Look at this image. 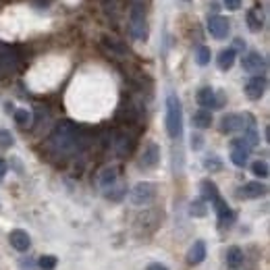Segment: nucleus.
I'll return each instance as SVG.
<instances>
[{"instance_id": "b1692460", "label": "nucleus", "mask_w": 270, "mask_h": 270, "mask_svg": "<svg viewBox=\"0 0 270 270\" xmlns=\"http://www.w3.org/2000/svg\"><path fill=\"white\" fill-rule=\"evenodd\" d=\"M15 121H17V125L27 127V125L31 123V112H29V110H25V108L15 110Z\"/></svg>"}, {"instance_id": "39448f33", "label": "nucleus", "mask_w": 270, "mask_h": 270, "mask_svg": "<svg viewBox=\"0 0 270 270\" xmlns=\"http://www.w3.org/2000/svg\"><path fill=\"white\" fill-rule=\"evenodd\" d=\"M154 197H156V185L154 183H137V185L131 189V202L135 206H146V204H150L154 202Z\"/></svg>"}, {"instance_id": "f03ea898", "label": "nucleus", "mask_w": 270, "mask_h": 270, "mask_svg": "<svg viewBox=\"0 0 270 270\" xmlns=\"http://www.w3.org/2000/svg\"><path fill=\"white\" fill-rule=\"evenodd\" d=\"M167 131L172 139H179L183 135V108L175 94L167 98Z\"/></svg>"}, {"instance_id": "a211bd4d", "label": "nucleus", "mask_w": 270, "mask_h": 270, "mask_svg": "<svg viewBox=\"0 0 270 270\" xmlns=\"http://www.w3.org/2000/svg\"><path fill=\"white\" fill-rule=\"evenodd\" d=\"M199 191H202V197L204 199H210V202H214L216 197H219V187H216V183L210 181V179H204L202 183H199Z\"/></svg>"}, {"instance_id": "c756f323", "label": "nucleus", "mask_w": 270, "mask_h": 270, "mask_svg": "<svg viewBox=\"0 0 270 270\" xmlns=\"http://www.w3.org/2000/svg\"><path fill=\"white\" fill-rule=\"evenodd\" d=\"M202 146H204V137L202 135H191V147H194V150H199Z\"/></svg>"}, {"instance_id": "72a5a7b5", "label": "nucleus", "mask_w": 270, "mask_h": 270, "mask_svg": "<svg viewBox=\"0 0 270 270\" xmlns=\"http://www.w3.org/2000/svg\"><path fill=\"white\" fill-rule=\"evenodd\" d=\"M4 172H6V162H4V160H0V181H2Z\"/></svg>"}, {"instance_id": "c85d7f7f", "label": "nucleus", "mask_w": 270, "mask_h": 270, "mask_svg": "<svg viewBox=\"0 0 270 270\" xmlns=\"http://www.w3.org/2000/svg\"><path fill=\"white\" fill-rule=\"evenodd\" d=\"M38 264H40L42 270H52L56 266V256H42Z\"/></svg>"}, {"instance_id": "9b49d317", "label": "nucleus", "mask_w": 270, "mask_h": 270, "mask_svg": "<svg viewBox=\"0 0 270 270\" xmlns=\"http://www.w3.org/2000/svg\"><path fill=\"white\" fill-rule=\"evenodd\" d=\"M17 71V56L13 54L11 50L2 48L0 50V79L6 75H11Z\"/></svg>"}, {"instance_id": "9d476101", "label": "nucleus", "mask_w": 270, "mask_h": 270, "mask_svg": "<svg viewBox=\"0 0 270 270\" xmlns=\"http://www.w3.org/2000/svg\"><path fill=\"white\" fill-rule=\"evenodd\" d=\"M266 92V77L264 75H254L245 85V94L249 100H260Z\"/></svg>"}, {"instance_id": "f3484780", "label": "nucleus", "mask_w": 270, "mask_h": 270, "mask_svg": "<svg viewBox=\"0 0 270 270\" xmlns=\"http://www.w3.org/2000/svg\"><path fill=\"white\" fill-rule=\"evenodd\" d=\"M235 52L233 48H226V50H222L221 54H219V58H216V65H219V69L221 71H229V69L235 65Z\"/></svg>"}, {"instance_id": "f257e3e1", "label": "nucleus", "mask_w": 270, "mask_h": 270, "mask_svg": "<svg viewBox=\"0 0 270 270\" xmlns=\"http://www.w3.org/2000/svg\"><path fill=\"white\" fill-rule=\"evenodd\" d=\"M50 144L60 154H73L77 150H81V146L85 144V137L81 135V129L75 123L63 121V123H58L54 127V131H52Z\"/></svg>"}, {"instance_id": "4be33fe9", "label": "nucleus", "mask_w": 270, "mask_h": 270, "mask_svg": "<svg viewBox=\"0 0 270 270\" xmlns=\"http://www.w3.org/2000/svg\"><path fill=\"white\" fill-rule=\"evenodd\" d=\"M115 181H117V169H115V167H108V169H104V171L100 172V185H102V187H108V185H112Z\"/></svg>"}, {"instance_id": "dca6fc26", "label": "nucleus", "mask_w": 270, "mask_h": 270, "mask_svg": "<svg viewBox=\"0 0 270 270\" xmlns=\"http://www.w3.org/2000/svg\"><path fill=\"white\" fill-rule=\"evenodd\" d=\"M197 104L204 110L208 108H216V92L212 88H202L197 92Z\"/></svg>"}, {"instance_id": "f8f14e48", "label": "nucleus", "mask_w": 270, "mask_h": 270, "mask_svg": "<svg viewBox=\"0 0 270 270\" xmlns=\"http://www.w3.org/2000/svg\"><path fill=\"white\" fill-rule=\"evenodd\" d=\"M266 191L268 187L264 185V183H260V181H251V183H245L241 189H239V196L241 197H245V199H256V197H262L266 196Z\"/></svg>"}, {"instance_id": "a878e982", "label": "nucleus", "mask_w": 270, "mask_h": 270, "mask_svg": "<svg viewBox=\"0 0 270 270\" xmlns=\"http://www.w3.org/2000/svg\"><path fill=\"white\" fill-rule=\"evenodd\" d=\"M191 216H197V219H204V216H206V204H204V199H196V202L194 204H191Z\"/></svg>"}, {"instance_id": "6ab92c4d", "label": "nucleus", "mask_w": 270, "mask_h": 270, "mask_svg": "<svg viewBox=\"0 0 270 270\" xmlns=\"http://www.w3.org/2000/svg\"><path fill=\"white\" fill-rule=\"evenodd\" d=\"M194 125L197 127V129H208L212 125V112L210 110H197L196 115H194Z\"/></svg>"}, {"instance_id": "6e6552de", "label": "nucleus", "mask_w": 270, "mask_h": 270, "mask_svg": "<svg viewBox=\"0 0 270 270\" xmlns=\"http://www.w3.org/2000/svg\"><path fill=\"white\" fill-rule=\"evenodd\" d=\"M229 29H231V23L221 15H212L210 19H208V31H210V36L216 40H224L229 36Z\"/></svg>"}, {"instance_id": "0eeeda50", "label": "nucleus", "mask_w": 270, "mask_h": 270, "mask_svg": "<svg viewBox=\"0 0 270 270\" xmlns=\"http://www.w3.org/2000/svg\"><path fill=\"white\" fill-rule=\"evenodd\" d=\"M158 162H160V147H158V144H147L144 147L142 156H139V167L150 171V169L158 167Z\"/></svg>"}, {"instance_id": "7ed1b4c3", "label": "nucleus", "mask_w": 270, "mask_h": 270, "mask_svg": "<svg viewBox=\"0 0 270 270\" xmlns=\"http://www.w3.org/2000/svg\"><path fill=\"white\" fill-rule=\"evenodd\" d=\"M129 33L133 40L144 42L147 38V21H146V8L142 2H135L131 6V17H129Z\"/></svg>"}, {"instance_id": "423d86ee", "label": "nucleus", "mask_w": 270, "mask_h": 270, "mask_svg": "<svg viewBox=\"0 0 270 270\" xmlns=\"http://www.w3.org/2000/svg\"><path fill=\"white\" fill-rule=\"evenodd\" d=\"M249 147L247 144L243 142L241 137L237 139H233L231 142V162L235 164V167H245L247 164V158H249Z\"/></svg>"}, {"instance_id": "2eb2a0df", "label": "nucleus", "mask_w": 270, "mask_h": 270, "mask_svg": "<svg viewBox=\"0 0 270 270\" xmlns=\"http://www.w3.org/2000/svg\"><path fill=\"white\" fill-rule=\"evenodd\" d=\"M204 260H206V243L199 239V241H196L194 245H191V249L187 251V262L194 266V264L204 262Z\"/></svg>"}, {"instance_id": "4468645a", "label": "nucleus", "mask_w": 270, "mask_h": 270, "mask_svg": "<svg viewBox=\"0 0 270 270\" xmlns=\"http://www.w3.org/2000/svg\"><path fill=\"white\" fill-rule=\"evenodd\" d=\"M8 241H11V245H13L17 251H27L29 245H31L29 235L25 233V231H21V229L11 231V235H8Z\"/></svg>"}, {"instance_id": "5701e85b", "label": "nucleus", "mask_w": 270, "mask_h": 270, "mask_svg": "<svg viewBox=\"0 0 270 270\" xmlns=\"http://www.w3.org/2000/svg\"><path fill=\"white\" fill-rule=\"evenodd\" d=\"M210 58H212V52L208 46H199L197 52H196V60H197V65L199 67H206L208 63H210Z\"/></svg>"}, {"instance_id": "7c9ffc66", "label": "nucleus", "mask_w": 270, "mask_h": 270, "mask_svg": "<svg viewBox=\"0 0 270 270\" xmlns=\"http://www.w3.org/2000/svg\"><path fill=\"white\" fill-rule=\"evenodd\" d=\"M224 6L229 8V11H237V8L241 6V0H222Z\"/></svg>"}, {"instance_id": "aec40b11", "label": "nucleus", "mask_w": 270, "mask_h": 270, "mask_svg": "<svg viewBox=\"0 0 270 270\" xmlns=\"http://www.w3.org/2000/svg\"><path fill=\"white\" fill-rule=\"evenodd\" d=\"M262 15H260V8H251V11H247V27L251 31H260L262 29Z\"/></svg>"}, {"instance_id": "ddd939ff", "label": "nucleus", "mask_w": 270, "mask_h": 270, "mask_svg": "<svg viewBox=\"0 0 270 270\" xmlns=\"http://www.w3.org/2000/svg\"><path fill=\"white\" fill-rule=\"evenodd\" d=\"M212 204H214V208H216V214H219V224H221V226H224V224H231V222L235 221V214H233V210H231L229 204H226L221 196L216 197Z\"/></svg>"}, {"instance_id": "1a4fd4ad", "label": "nucleus", "mask_w": 270, "mask_h": 270, "mask_svg": "<svg viewBox=\"0 0 270 270\" xmlns=\"http://www.w3.org/2000/svg\"><path fill=\"white\" fill-rule=\"evenodd\" d=\"M241 65H243V69H245L247 73L260 75V73H262L264 69H266V60H264V56L260 54V52H249V54L243 56Z\"/></svg>"}, {"instance_id": "473e14b6", "label": "nucleus", "mask_w": 270, "mask_h": 270, "mask_svg": "<svg viewBox=\"0 0 270 270\" xmlns=\"http://www.w3.org/2000/svg\"><path fill=\"white\" fill-rule=\"evenodd\" d=\"M243 48H245V42H243V40H239V38H237V40H235V48H233V50H235V52H237V50H243Z\"/></svg>"}, {"instance_id": "2f4dec72", "label": "nucleus", "mask_w": 270, "mask_h": 270, "mask_svg": "<svg viewBox=\"0 0 270 270\" xmlns=\"http://www.w3.org/2000/svg\"><path fill=\"white\" fill-rule=\"evenodd\" d=\"M146 270H169V268L164 266V264H158V262H154V264H150V266H147Z\"/></svg>"}, {"instance_id": "20e7f679", "label": "nucleus", "mask_w": 270, "mask_h": 270, "mask_svg": "<svg viewBox=\"0 0 270 270\" xmlns=\"http://www.w3.org/2000/svg\"><path fill=\"white\" fill-rule=\"evenodd\" d=\"M256 125L251 115H224L221 119V133H235V131H245L247 127Z\"/></svg>"}, {"instance_id": "412c9836", "label": "nucleus", "mask_w": 270, "mask_h": 270, "mask_svg": "<svg viewBox=\"0 0 270 270\" xmlns=\"http://www.w3.org/2000/svg\"><path fill=\"white\" fill-rule=\"evenodd\" d=\"M241 262H243V251L239 247H229V251H226V264L231 268H237Z\"/></svg>"}, {"instance_id": "cd10ccee", "label": "nucleus", "mask_w": 270, "mask_h": 270, "mask_svg": "<svg viewBox=\"0 0 270 270\" xmlns=\"http://www.w3.org/2000/svg\"><path fill=\"white\" fill-rule=\"evenodd\" d=\"M15 144V137L11 131H6V129H0V147H11Z\"/></svg>"}, {"instance_id": "393cba45", "label": "nucleus", "mask_w": 270, "mask_h": 270, "mask_svg": "<svg viewBox=\"0 0 270 270\" xmlns=\"http://www.w3.org/2000/svg\"><path fill=\"white\" fill-rule=\"evenodd\" d=\"M251 172L260 179H266L268 177V164L264 160H256L254 164H251Z\"/></svg>"}, {"instance_id": "bb28decb", "label": "nucleus", "mask_w": 270, "mask_h": 270, "mask_svg": "<svg viewBox=\"0 0 270 270\" xmlns=\"http://www.w3.org/2000/svg\"><path fill=\"white\" fill-rule=\"evenodd\" d=\"M204 167H206V171L214 172V171H221L222 169V162L216 158V156H208V158L204 160Z\"/></svg>"}]
</instances>
